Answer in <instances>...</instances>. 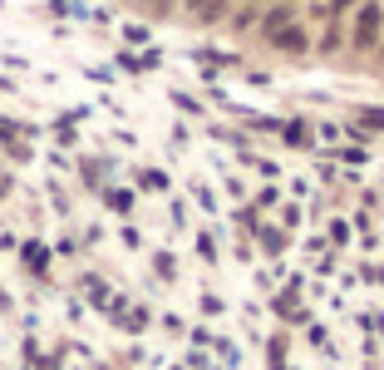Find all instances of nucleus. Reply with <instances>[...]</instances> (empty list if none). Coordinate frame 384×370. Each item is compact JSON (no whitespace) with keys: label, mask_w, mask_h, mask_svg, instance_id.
I'll return each instance as SVG.
<instances>
[{"label":"nucleus","mask_w":384,"mask_h":370,"mask_svg":"<svg viewBox=\"0 0 384 370\" xmlns=\"http://www.w3.org/2000/svg\"><path fill=\"white\" fill-rule=\"evenodd\" d=\"M380 25H384L380 5H360V15H355V45L360 50H375L380 45Z\"/></svg>","instance_id":"obj_1"},{"label":"nucleus","mask_w":384,"mask_h":370,"mask_svg":"<svg viewBox=\"0 0 384 370\" xmlns=\"http://www.w3.org/2000/svg\"><path fill=\"white\" fill-rule=\"evenodd\" d=\"M271 40H276L281 50H305V30H295V25H286V30H281V35H271Z\"/></svg>","instance_id":"obj_2"},{"label":"nucleus","mask_w":384,"mask_h":370,"mask_svg":"<svg viewBox=\"0 0 384 370\" xmlns=\"http://www.w3.org/2000/svg\"><path fill=\"white\" fill-rule=\"evenodd\" d=\"M365 124H375V129H384V114H380V109H370V114H365Z\"/></svg>","instance_id":"obj_3"},{"label":"nucleus","mask_w":384,"mask_h":370,"mask_svg":"<svg viewBox=\"0 0 384 370\" xmlns=\"http://www.w3.org/2000/svg\"><path fill=\"white\" fill-rule=\"evenodd\" d=\"M345 5H355V0H330V15H340Z\"/></svg>","instance_id":"obj_4"},{"label":"nucleus","mask_w":384,"mask_h":370,"mask_svg":"<svg viewBox=\"0 0 384 370\" xmlns=\"http://www.w3.org/2000/svg\"><path fill=\"white\" fill-rule=\"evenodd\" d=\"M380 55H384V45H380Z\"/></svg>","instance_id":"obj_5"}]
</instances>
